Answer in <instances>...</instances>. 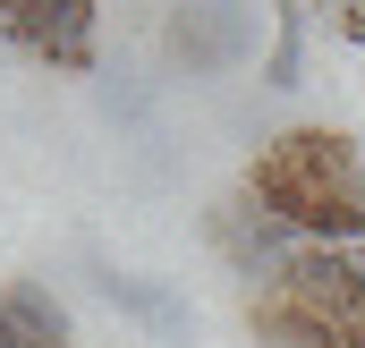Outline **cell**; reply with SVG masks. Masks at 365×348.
I'll list each match as a JSON object with an SVG mask.
<instances>
[{"label":"cell","mask_w":365,"mask_h":348,"mask_svg":"<svg viewBox=\"0 0 365 348\" xmlns=\"http://www.w3.org/2000/svg\"><path fill=\"white\" fill-rule=\"evenodd\" d=\"M34 60H51V68H93V0H60V9H51Z\"/></svg>","instance_id":"cell-3"},{"label":"cell","mask_w":365,"mask_h":348,"mask_svg":"<svg viewBox=\"0 0 365 348\" xmlns=\"http://www.w3.org/2000/svg\"><path fill=\"white\" fill-rule=\"evenodd\" d=\"M51 9H60V0H0V34H9L17 51H34L43 26H51Z\"/></svg>","instance_id":"cell-6"},{"label":"cell","mask_w":365,"mask_h":348,"mask_svg":"<svg viewBox=\"0 0 365 348\" xmlns=\"http://www.w3.org/2000/svg\"><path fill=\"white\" fill-rule=\"evenodd\" d=\"M162 43H170V60L187 77H221L255 51V17H247V0H179Z\"/></svg>","instance_id":"cell-1"},{"label":"cell","mask_w":365,"mask_h":348,"mask_svg":"<svg viewBox=\"0 0 365 348\" xmlns=\"http://www.w3.org/2000/svg\"><path fill=\"white\" fill-rule=\"evenodd\" d=\"M0 306H9V323H17V332H26L34 348H68V306H60L43 280H17Z\"/></svg>","instance_id":"cell-4"},{"label":"cell","mask_w":365,"mask_h":348,"mask_svg":"<svg viewBox=\"0 0 365 348\" xmlns=\"http://www.w3.org/2000/svg\"><path fill=\"white\" fill-rule=\"evenodd\" d=\"M306 68V9H280V34H272V60H264V86H297Z\"/></svg>","instance_id":"cell-5"},{"label":"cell","mask_w":365,"mask_h":348,"mask_svg":"<svg viewBox=\"0 0 365 348\" xmlns=\"http://www.w3.org/2000/svg\"><path fill=\"white\" fill-rule=\"evenodd\" d=\"M102 297H110L119 314H136L153 340H170V348H187V340H195V314H187V297H170L162 280H136V272H102Z\"/></svg>","instance_id":"cell-2"}]
</instances>
